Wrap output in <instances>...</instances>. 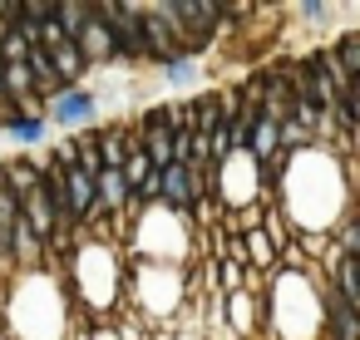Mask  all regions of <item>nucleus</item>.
I'll return each mask as SVG.
<instances>
[{"label": "nucleus", "mask_w": 360, "mask_h": 340, "mask_svg": "<svg viewBox=\"0 0 360 340\" xmlns=\"http://www.w3.org/2000/svg\"><path fill=\"white\" fill-rule=\"evenodd\" d=\"M266 242H271V251H281V247H291V222H286V212L281 207H266Z\"/></svg>", "instance_id": "nucleus-8"}, {"label": "nucleus", "mask_w": 360, "mask_h": 340, "mask_svg": "<svg viewBox=\"0 0 360 340\" xmlns=\"http://www.w3.org/2000/svg\"><path fill=\"white\" fill-rule=\"evenodd\" d=\"M45 109V104H40ZM50 124H60V129H79V124H94L99 119V99H94V89H60L55 99H50Z\"/></svg>", "instance_id": "nucleus-1"}, {"label": "nucleus", "mask_w": 360, "mask_h": 340, "mask_svg": "<svg viewBox=\"0 0 360 340\" xmlns=\"http://www.w3.org/2000/svg\"><path fill=\"white\" fill-rule=\"evenodd\" d=\"M0 129H6V138H15V143H40V138H45V114H15V119H0Z\"/></svg>", "instance_id": "nucleus-6"}, {"label": "nucleus", "mask_w": 360, "mask_h": 340, "mask_svg": "<svg viewBox=\"0 0 360 340\" xmlns=\"http://www.w3.org/2000/svg\"><path fill=\"white\" fill-rule=\"evenodd\" d=\"M247 153L257 158V163H276V124H266V119H252V129H247Z\"/></svg>", "instance_id": "nucleus-4"}, {"label": "nucleus", "mask_w": 360, "mask_h": 340, "mask_svg": "<svg viewBox=\"0 0 360 340\" xmlns=\"http://www.w3.org/2000/svg\"><path fill=\"white\" fill-rule=\"evenodd\" d=\"M198 74H202V70H198L188 55H168V60H163V79H168V84H178V89H183V84H193Z\"/></svg>", "instance_id": "nucleus-7"}, {"label": "nucleus", "mask_w": 360, "mask_h": 340, "mask_svg": "<svg viewBox=\"0 0 360 340\" xmlns=\"http://www.w3.org/2000/svg\"><path fill=\"white\" fill-rule=\"evenodd\" d=\"M50 70L60 74V84H65V89H75V84L84 79V70H89V65H84V55H79V45H70V40H60V45L50 50Z\"/></svg>", "instance_id": "nucleus-3"}, {"label": "nucleus", "mask_w": 360, "mask_h": 340, "mask_svg": "<svg viewBox=\"0 0 360 340\" xmlns=\"http://www.w3.org/2000/svg\"><path fill=\"white\" fill-rule=\"evenodd\" d=\"M0 188H6V192L20 202L25 192L40 188V163H35V158H11L6 168H0Z\"/></svg>", "instance_id": "nucleus-2"}, {"label": "nucleus", "mask_w": 360, "mask_h": 340, "mask_svg": "<svg viewBox=\"0 0 360 340\" xmlns=\"http://www.w3.org/2000/svg\"><path fill=\"white\" fill-rule=\"evenodd\" d=\"M89 15H94V6H70V0H65V6H55V30H60V40L75 45V40L84 35Z\"/></svg>", "instance_id": "nucleus-5"}, {"label": "nucleus", "mask_w": 360, "mask_h": 340, "mask_svg": "<svg viewBox=\"0 0 360 340\" xmlns=\"http://www.w3.org/2000/svg\"><path fill=\"white\" fill-rule=\"evenodd\" d=\"M217 261H222V286H227V291H242V286H247V266H242L237 256H217Z\"/></svg>", "instance_id": "nucleus-9"}, {"label": "nucleus", "mask_w": 360, "mask_h": 340, "mask_svg": "<svg viewBox=\"0 0 360 340\" xmlns=\"http://www.w3.org/2000/svg\"><path fill=\"white\" fill-rule=\"evenodd\" d=\"M301 15H306V20H326L330 11H326V6H301Z\"/></svg>", "instance_id": "nucleus-10"}]
</instances>
